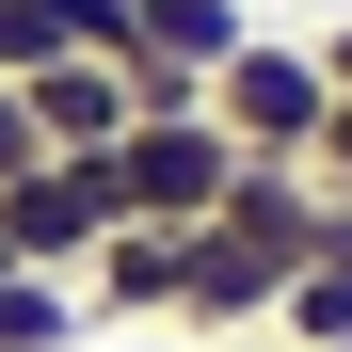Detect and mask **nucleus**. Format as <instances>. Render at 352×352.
<instances>
[{
	"instance_id": "nucleus-1",
	"label": "nucleus",
	"mask_w": 352,
	"mask_h": 352,
	"mask_svg": "<svg viewBox=\"0 0 352 352\" xmlns=\"http://www.w3.org/2000/svg\"><path fill=\"white\" fill-rule=\"evenodd\" d=\"M208 112H224V144H241V160H305L320 112H336V80H320L305 32H241V48L208 65Z\"/></svg>"
},
{
	"instance_id": "nucleus-2",
	"label": "nucleus",
	"mask_w": 352,
	"mask_h": 352,
	"mask_svg": "<svg viewBox=\"0 0 352 352\" xmlns=\"http://www.w3.org/2000/svg\"><path fill=\"white\" fill-rule=\"evenodd\" d=\"M241 144H224V112H129V144H112V208L129 224H208Z\"/></svg>"
},
{
	"instance_id": "nucleus-3",
	"label": "nucleus",
	"mask_w": 352,
	"mask_h": 352,
	"mask_svg": "<svg viewBox=\"0 0 352 352\" xmlns=\"http://www.w3.org/2000/svg\"><path fill=\"white\" fill-rule=\"evenodd\" d=\"M112 160H32V176H0V241H16V272H80L112 241Z\"/></svg>"
},
{
	"instance_id": "nucleus-4",
	"label": "nucleus",
	"mask_w": 352,
	"mask_h": 352,
	"mask_svg": "<svg viewBox=\"0 0 352 352\" xmlns=\"http://www.w3.org/2000/svg\"><path fill=\"white\" fill-rule=\"evenodd\" d=\"M241 0H129V96L144 112H208V65L241 48Z\"/></svg>"
},
{
	"instance_id": "nucleus-5",
	"label": "nucleus",
	"mask_w": 352,
	"mask_h": 352,
	"mask_svg": "<svg viewBox=\"0 0 352 352\" xmlns=\"http://www.w3.org/2000/svg\"><path fill=\"white\" fill-rule=\"evenodd\" d=\"M272 256L224 241V224H176V336H272Z\"/></svg>"
},
{
	"instance_id": "nucleus-6",
	"label": "nucleus",
	"mask_w": 352,
	"mask_h": 352,
	"mask_svg": "<svg viewBox=\"0 0 352 352\" xmlns=\"http://www.w3.org/2000/svg\"><path fill=\"white\" fill-rule=\"evenodd\" d=\"M16 96H32V144H48V160H112V144H129V112H144L112 48H65V65H32Z\"/></svg>"
},
{
	"instance_id": "nucleus-7",
	"label": "nucleus",
	"mask_w": 352,
	"mask_h": 352,
	"mask_svg": "<svg viewBox=\"0 0 352 352\" xmlns=\"http://www.w3.org/2000/svg\"><path fill=\"white\" fill-rule=\"evenodd\" d=\"M208 224H224V241H256L272 272H305V241H320V176H305V160H241Z\"/></svg>"
},
{
	"instance_id": "nucleus-8",
	"label": "nucleus",
	"mask_w": 352,
	"mask_h": 352,
	"mask_svg": "<svg viewBox=\"0 0 352 352\" xmlns=\"http://www.w3.org/2000/svg\"><path fill=\"white\" fill-rule=\"evenodd\" d=\"M80 305L96 320H176V224H112L80 256Z\"/></svg>"
},
{
	"instance_id": "nucleus-9",
	"label": "nucleus",
	"mask_w": 352,
	"mask_h": 352,
	"mask_svg": "<svg viewBox=\"0 0 352 352\" xmlns=\"http://www.w3.org/2000/svg\"><path fill=\"white\" fill-rule=\"evenodd\" d=\"M96 305H80V272H0V352H80Z\"/></svg>"
},
{
	"instance_id": "nucleus-10",
	"label": "nucleus",
	"mask_w": 352,
	"mask_h": 352,
	"mask_svg": "<svg viewBox=\"0 0 352 352\" xmlns=\"http://www.w3.org/2000/svg\"><path fill=\"white\" fill-rule=\"evenodd\" d=\"M305 176H320V192H352V96L320 112V144H305Z\"/></svg>"
},
{
	"instance_id": "nucleus-11",
	"label": "nucleus",
	"mask_w": 352,
	"mask_h": 352,
	"mask_svg": "<svg viewBox=\"0 0 352 352\" xmlns=\"http://www.w3.org/2000/svg\"><path fill=\"white\" fill-rule=\"evenodd\" d=\"M32 160H48V144H32V96L0 80V176H32Z\"/></svg>"
},
{
	"instance_id": "nucleus-12",
	"label": "nucleus",
	"mask_w": 352,
	"mask_h": 352,
	"mask_svg": "<svg viewBox=\"0 0 352 352\" xmlns=\"http://www.w3.org/2000/svg\"><path fill=\"white\" fill-rule=\"evenodd\" d=\"M305 48H320V80H336V96H352V16H336V32H305Z\"/></svg>"
},
{
	"instance_id": "nucleus-13",
	"label": "nucleus",
	"mask_w": 352,
	"mask_h": 352,
	"mask_svg": "<svg viewBox=\"0 0 352 352\" xmlns=\"http://www.w3.org/2000/svg\"><path fill=\"white\" fill-rule=\"evenodd\" d=\"M0 272H16V241H0Z\"/></svg>"
}]
</instances>
